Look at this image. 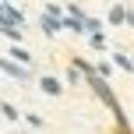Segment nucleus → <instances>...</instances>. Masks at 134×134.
I'll use <instances>...</instances> for the list:
<instances>
[{
  "label": "nucleus",
  "mask_w": 134,
  "mask_h": 134,
  "mask_svg": "<svg viewBox=\"0 0 134 134\" xmlns=\"http://www.w3.org/2000/svg\"><path fill=\"white\" fill-rule=\"evenodd\" d=\"M39 88H42L46 95H60V92H64L60 78H53V74H46V78H39Z\"/></svg>",
  "instance_id": "nucleus-3"
},
{
  "label": "nucleus",
  "mask_w": 134,
  "mask_h": 134,
  "mask_svg": "<svg viewBox=\"0 0 134 134\" xmlns=\"http://www.w3.org/2000/svg\"><path fill=\"white\" fill-rule=\"evenodd\" d=\"M124 25H131V28H134V11H127V21H124Z\"/></svg>",
  "instance_id": "nucleus-10"
},
{
  "label": "nucleus",
  "mask_w": 134,
  "mask_h": 134,
  "mask_svg": "<svg viewBox=\"0 0 134 134\" xmlns=\"http://www.w3.org/2000/svg\"><path fill=\"white\" fill-rule=\"evenodd\" d=\"M113 60H116V67H124V71H134V57H127V53H113Z\"/></svg>",
  "instance_id": "nucleus-6"
},
{
  "label": "nucleus",
  "mask_w": 134,
  "mask_h": 134,
  "mask_svg": "<svg viewBox=\"0 0 134 134\" xmlns=\"http://www.w3.org/2000/svg\"><path fill=\"white\" fill-rule=\"evenodd\" d=\"M124 21H127V7L113 4V7H109V25H124Z\"/></svg>",
  "instance_id": "nucleus-4"
},
{
  "label": "nucleus",
  "mask_w": 134,
  "mask_h": 134,
  "mask_svg": "<svg viewBox=\"0 0 134 134\" xmlns=\"http://www.w3.org/2000/svg\"><path fill=\"white\" fill-rule=\"evenodd\" d=\"M0 113L7 116V120H18V109L11 106V102H0Z\"/></svg>",
  "instance_id": "nucleus-9"
},
{
  "label": "nucleus",
  "mask_w": 134,
  "mask_h": 134,
  "mask_svg": "<svg viewBox=\"0 0 134 134\" xmlns=\"http://www.w3.org/2000/svg\"><path fill=\"white\" fill-rule=\"evenodd\" d=\"M88 39H92V49H106V39H102V32H88Z\"/></svg>",
  "instance_id": "nucleus-8"
},
{
  "label": "nucleus",
  "mask_w": 134,
  "mask_h": 134,
  "mask_svg": "<svg viewBox=\"0 0 134 134\" xmlns=\"http://www.w3.org/2000/svg\"><path fill=\"white\" fill-rule=\"evenodd\" d=\"M0 71L11 74L14 81H28V67H25V64H18V60H0Z\"/></svg>",
  "instance_id": "nucleus-1"
},
{
  "label": "nucleus",
  "mask_w": 134,
  "mask_h": 134,
  "mask_svg": "<svg viewBox=\"0 0 134 134\" xmlns=\"http://www.w3.org/2000/svg\"><path fill=\"white\" fill-rule=\"evenodd\" d=\"M39 25H42V32H46V35H57V32H60V14H53V11H46V14H42V21H39Z\"/></svg>",
  "instance_id": "nucleus-2"
},
{
  "label": "nucleus",
  "mask_w": 134,
  "mask_h": 134,
  "mask_svg": "<svg viewBox=\"0 0 134 134\" xmlns=\"http://www.w3.org/2000/svg\"><path fill=\"white\" fill-rule=\"evenodd\" d=\"M0 32H4L7 39H14V42L21 39V25H0Z\"/></svg>",
  "instance_id": "nucleus-7"
},
{
  "label": "nucleus",
  "mask_w": 134,
  "mask_h": 134,
  "mask_svg": "<svg viewBox=\"0 0 134 134\" xmlns=\"http://www.w3.org/2000/svg\"><path fill=\"white\" fill-rule=\"evenodd\" d=\"M11 60H18V64H25V67H28V60H32V57H28V49H25V46H11Z\"/></svg>",
  "instance_id": "nucleus-5"
}]
</instances>
